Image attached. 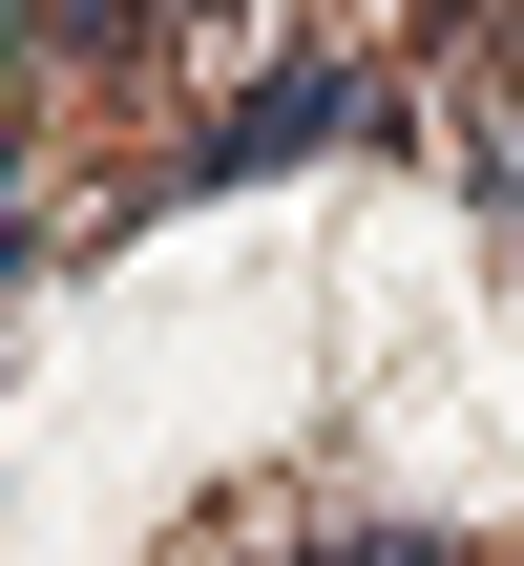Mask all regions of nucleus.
I'll use <instances>...</instances> for the list:
<instances>
[{"label": "nucleus", "mask_w": 524, "mask_h": 566, "mask_svg": "<svg viewBox=\"0 0 524 566\" xmlns=\"http://www.w3.org/2000/svg\"><path fill=\"white\" fill-rule=\"evenodd\" d=\"M315 126H357V63H294V84H252V105L210 126V189H231V168H294Z\"/></svg>", "instance_id": "1"}, {"label": "nucleus", "mask_w": 524, "mask_h": 566, "mask_svg": "<svg viewBox=\"0 0 524 566\" xmlns=\"http://www.w3.org/2000/svg\"><path fill=\"white\" fill-rule=\"evenodd\" d=\"M294 566H441V546H399V525H378V546H294Z\"/></svg>", "instance_id": "2"}]
</instances>
